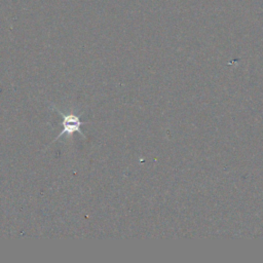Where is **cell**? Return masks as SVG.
I'll use <instances>...</instances> for the list:
<instances>
[{"instance_id": "cell-1", "label": "cell", "mask_w": 263, "mask_h": 263, "mask_svg": "<svg viewBox=\"0 0 263 263\" xmlns=\"http://www.w3.org/2000/svg\"><path fill=\"white\" fill-rule=\"evenodd\" d=\"M52 108L62 116L63 118V122H62V125H63V129L62 132L58 135V137L55 138V140L53 141H57L58 139H60L62 136L64 135H67L69 138H72L74 133H79L82 137L86 138L85 135H83V133L81 132V125L84 124L85 122H82L79 118L78 115H76L74 112L70 111L68 113H64L62 112L61 110H59L55 106H52ZM52 141V142H53Z\"/></svg>"}]
</instances>
